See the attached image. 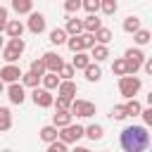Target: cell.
<instances>
[{"mask_svg": "<svg viewBox=\"0 0 152 152\" xmlns=\"http://www.w3.org/2000/svg\"><path fill=\"white\" fill-rule=\"evenodd\" d=\"M138 116H142L145 126H150V124H152V107H147V109H140V114H138Z\"/></svg>", "mask_w": 152, "mask_h": 152, "instance_id": "cell-41", "label": "cell"}, {"mask_svg": "<svg viewBox=\"0 0 152 152\" xmlns=\"http://www.w3.org/2000/svg\"><path fill=\"white\" fill-rule=\"evenodd\" d=\"M112 71H114L116 76H124V74H126V59H124V57H121V59H114Z\"/></svg>", "mask_w": 152, "mask_h": 152, "instance_id": "cell-38", "label": "cell"}, {"mask_svg": "<svg viewBox=\"0 0 152 152\" xmlns=\"http://www.w3.org/2000/svg\"><path fill=\"white\" fill-rule=\"evenodd\" d=\"M69 112H71V116L88 119V116H93V114L97 112V107H95L93 102H88V100H71V104H69Z\"/></svg>", "mask_w": 152, "mask_h": 152, "instance_id": "cell-6", "label": "cell"}, {"mask_svg": "<svg viewBox=\"0 0 152 152\" xmlns=\"http://www.w3.org/2000/svg\"><path fill=\"white\" fill-rule=\"evenodd\" d=\"M7 97H10V102L12 104H21L24 100H26V90H24V86L21 83H10V88H7Z\"/></svg>", "mask_w": 152, "mask_h": 152, "instance_id": "cell-9", "label": "cell"}, {"mask_svg": "<svg viewBox=\"0 0 152 152\" xmlns=\"http://www.w3.org/2000/svg\"><path fill=\"white\" fill-rule=\"evenodd\" d=\"M93 36H95V43H104V45L114 38V36H112V31H109V28H104V26H100L97 31H93Z\"/></svg>", "mask_w": 152, "mask_h": 152, "instance_id": "cell-27", "label": "cell"}, {"mask_svg": "<svg viewBox=\"0 0 152 152\" xmlns=\"http://www.w3.org/2000/svg\"><path fill=\"white\" fill-rule=\"evenodd\" d=\"M81 10V0H64V12L66 14H74Z\"/></svg>", "mask_w": 152, "mask_h": 152, "instance_id": "cell-39", "label": "cell"}, {"mask_svg": "<svg viewBox=\"0 0 152 152\" xmlns=\"http://www.w3.org/2000/svg\"><path fill=\"white\" fill-rule=\"evenodd\" d=\"M26 50V43H24V38L21 36H17V38H10V43L7 45H2V59L5 62H17L19 57H21V52Z\"/></svg>", "mask_w": 152, "mask_h": 152, "instance_id": "cell-3", "label": "cell"}, {"mask_svg": "<svg viewBox=\"0 0 152 152\" xmlns=\"http://www.w3.org/2000/svg\"><path fill=\"white\" fill-rule=\"evenodd\" d=\"M142 69H145V74H152V59H142V64H140Z\"/></svg>", "mask_w": 152, "mask_h": 152, "instance_id": "cell-44", "label": "cell"}, {"mask_svg": "<svg viewBox=\"0 0 152 152\" xmlns=\"http://www.w3.org/2000/svg\"><path fill=\"white\" fill-rule=\"evenodd\" d=\"M124 59H126V74H138V69H140V64L145 59V52L140 48H128Z\"/></svg>", "mask_w": 152, "mask_h": 152, "instance_id": "cell-4", "label": "cell"}, {"mask_svg": "<svg viewBox=\"0 0 152 152\" xmlns=\"http://www.w3.org/2000/svg\"><path fill=\"white\" fill-rule=\"evenodd\" d=\"M57 131H59V128H57L55 124H50V126H43V128H40V140H43V142H50V140H55V138H57Z\"/></svg>", "mask_w": 152, "mask_h": 152, "instance_id": "cell-25", "label": "cell"}, {"mask_svg": "<svg viewBox=\"0 0 152 152\" xmlns=\"http://www.w3.org/2000/svg\"><path fill=\"white\" fill-rule=\"evenodd\" d=\"M28 71H33V74L43 76V74L48 71V69H45V62H43V57H40V59H33V62H31V69H28Z\"/></svg>", "mask_w": 152, "mask_h": 152, "instance_id": "cell-35", "label": "cell"}, {"mask_svg": "<svg viewBox=\"0 0 152 152\" xmlns=\"http://www.w3.org/2000/svg\"><path fill=\"white\" fill-rule=\"evenodd\" d=\"M90 50H93V52H90V57H95V62H104V59L109 57V50H107V45H104V43H95Z\"/></svg>", "mask_w": 152, "mask_h": 152, "instance_id": "cell-17", "label": "cell"}, {"mask_svg": "<svg viewBox=\"0 0 152 152\" xmlns=\"http://www.w3.org/2000/svg\"><path fill=\"white\" fill-rule=\"evenodd\" d=\"M83 74H86V81H90V83H97L100 81V76H102V69L97 66V64H88L86 69H83Z\"/></svg>", "mask_w": 152, "mask_h": 152, "instance_id": "cell-19", "label": "cell"}, {"mask_svg": "<svg viewBox=\"0 0 152 152\" xmlns=\"http://www.w3.org/2000/svg\"><path fill=\"white\" fill-rule=\"evenodd\" d=\"M81 7L88 12V14H95L100 10V0H81Z\"/></svg>", "mask_w": 152, "mask_h": 152, "instance_id": "cell-34", "label": "cell"}, {"mask_svg": "<svg viewBox=\"0 0 152 152\" xmlns=\"http://www.w3.org/2000/svg\"><path fill=\"white\" fill-rule=\"evenodd\" d=\"M5 31H7V36H10V38H17V36H21V33H24V24H21L19 19H12V21H7Z\"/></svg>", "mask_w": 152, "mask_h": 152, "instance_id": "cell-21", "label": "cell"}, {"mask_svg": "<svg viewBox=\"0 0 152 152\" xmlns=\"http://www.w3.org/2000/svg\"><path fill=\"white\" fill-rule=\"evenodd\" d=\"M43 62H45V69H48V71H57V69L62 66V57H59L57 52H45V55H43Z\"/></svg>", "mask_w": 152, "mask_h": 152, "instance_id": "cell-13", "label": "cell"}, {"mask_svg": "<svg viewBox=\"0 0 152 152\" xmlns=\"http://www.w3.org/2000/svg\"><path fill=\"white\" fill-rule=\"evenodd\" d=\"M28 31L31 33H43L45 31V17L40 12H28Z\"/></svg>", "mask_w": 152, "mask_h": 152, "instance_id": "cell-11", "label": "cell"}, {"mask_svg": "<svg viewBox=\"0 0 152 152\" xmlns=\"http://www.w3.org/2000/svg\"><path fill=\"white\" fill-rule=\"evenodd\" d=\"M52 104H57V109H69L71 100H69V97H62V95H57V100H55Z\"/></svg>", "mask_w": 152, "mask_h": 152, "instance_id": "cell-40", "label": "cell"}, {"mask_svg": "<svg viewBox=\"0 0 152 152\" xmlns=\"http://www.w3.org/2000/svg\"><path fill=\"white\" fill-rule=\"evenodd\" d=\"M66 45L71 52H78V50H86V33H76V36H69L66 38Z\"/></svg>", "mask_w": 152, "mask_h": 152, "instance_id": "cell-12", "label": "cell"}, {"mask_svg": "<svg viewBox=\"0 0 152 152\" xmlns=\"http://www.w3.org/2000/svg\"><path fill=\"white\" fill-rule=\"evenodd\" d=\"M0 50H2V38H0Z\"/></svg>", "mask_w": 152, "mask_h": 152, "instance_id": "cell-46", "label": "cell"}, {"mask_svg": "<svg viewBox=\"0 0 152 152\" xmlns=\"http://www.w3.org/2000/svg\"><path fill=\"white\" fill-rule=\"evenodd\" d=\"M124 107H126V116H138L140 109H142V104H140L135 97H128V102H126Z\"/></svg>", "mask_w": 152, "mask_h": 152, "instance_id": "cell-28", "label": "cell"}, {"mask_svg": "<svg viewBox=\"0 0 152 152\" xmlns=\"http://www.w3.org/2000/svg\"><path fill=\"white\" fill-rule=\"evenodd\" d=\"M71 112L69 109H57L55 114H52V124L57 126V128H62V126H66V124H71Z\"/></svg>", "mask_w": 152, "mask_h": 152, "instance_id": "cell-14", "label": "cell"}, {"mask_svg": "<svg viewBox=\"0 0 152 152\" xmlns=\"http://www.w3.org/2000/svg\"><path fill=\"white\" fill-rule=\"evenodd\" d=\"M83 33H86V50H90V48L95 45V36H93V33H88V31H83Z\"/></svg>", "mask_w": 152, "mask_h": 152, "instance_id": "cell-43", "label": "cell"}, {"mask_svg": "<svg viewBox=\"0 0 152 152\" xmlns=\"http://www.w3.org/2000/svg\"><path fill=\"white\" fill-rule=\"evenodd\" d=\"M100 26H102V19L97 17V12H95V14H88V17L83 19V31H88V33L97 31Z\"/></svg>", "mask_w": 152, "mask_h": 152, "instance_id": "cell-16", "label": "cell"}, {"mask_svg": "<svg viewBox=\"0 0 152 152\" xmlns=\"http://www.w3.org/2000/svg\"><path fill=\"white\" fill-rule=\"evenodd\" d=\"M74 71H76V69H74L71 64H64V62H62V66L57 69V76H59V78H71Z\"/></svg>", "mask_w": 152, "mask_h": 152, "instance_id": "cell-36", "label": "cell"}, {"mask_svg": "<svg viewBox=\"0 0 152 152\" xmlns=\"http://www.w3.org/2000/svg\"><path fill=\"white\" fill-rule=\"evenodd\" d=\"M64 31H66V36H76V33H81V31H83V19H78V17H69Z\"/></svg>", "mask_w": 152, "mask_h": 152, "instance_id": "cell-15", "label": "cell"}, {"mask_svg": "<svg viewBox=\"0 0 152 152\" xmlns=\"http://www.w3.org/2000/svg\"><path fill=\"white\" fill-rule=\"evenodd\" d=\"M102 133H104V131H102V126H97V124H90L88 128H83V135H88L93 142H95V140H100V138H102Z\"/></svg>", "mask_w": 152, "mask_h": 152, "instance_id": "cell-29", "label": "cell"}, {"mask_svg": "<svg viewBox=\"0 0 152 152\" xmlns=\"http://www.w3.org/2000/svg\"><path fill=\"white\" fill-rule=\"evenodd\" d=\"M138 28H140V17L128 14V17L124 19V31H126V33H135Z\"/></svg>", "mask_w": 152, "mask_h": 152, "instance_id": "cell-23", "label": "cell"}, {"mask_svg": "<svg viewBox=\"0 0 152 152\" xmlns=\"http://www.w3.org/2000/svg\"><path fill=\"white\" fill-rule=\"evenodd\" d=\"M31 100H33V104L36 107H43V109H48V107H52V102H55V95L48 90V88H33V93H31Z\"/></svg>", "mask_w": 152, "mask_h": 152, "instance_id": "cell-7", "label": "cell"}, {"mask_svg": "<svg viewBox=\"0 0 152 152\" xmlns=\"http://www.w3.org/2000/svg\"><path fill=\"white\" fill-rule=\"evenodd\" d=\"M100 10H102L107 17H112V14L119 10V2H116V0H100Z\"/></svg>", "mask_w": 152, "mask_h": 152, "instance_id": "cell-31", "label": "cell"}, {"mask_svg": "<svg viewBox=\"0 0 152 152\" xmlns=\"http://www.w3.org/2000/svg\"><path fill=\"white\" fill-rule=\"evenodd\" d=\"M2 90H5V81L0 78V93H2Z\"/></svg>", "mask_w": 152, "mask_h": 152, "instance_id": "cell-45", "label": "cell"}, {"mask_svg": "<svg viewBox=\"0 0 152 152\" xmlns=\"http://www.w3.org/2000/svg\"><path fill=\"white\" fill-rule=\"evenodd\" d=\"M50 43L52 45H64L66 43V31L64 28H52L50 31Z\"/></svg>", "mask_w": 152, "mask_h": 152, "instance_id": "cell-26", "label": "cell"}, {"mask_svg": "<svg viewBox=\"0 0 152 152\" xmlns=\"http://www.w3.org/2000/svg\"><path fill=\"white\" fill-rule=\"evenodd\" d=\"M88 64H90V55H86V50L74 52V62H71V66H74V69H86Z\"/></svg>", "mask_w": 152, "mask_h": 152, "instance_id": "cell-18", "label": "cell"}, {"mask_svg": "<svg viewBox=\"0 0 152 152\" xmlns=\"http://www.w3.org/2000/svg\"><path fill=\"white\" fill-rule=\"evenodd\" d=\"M57 138L64 140L66 145L78 142V140L83 138V126H78V124H66V126H62V128L57 131Z\"/></svg>", "mask_w": 152, "mask_h": 152, "instance_id": "cell-5", "label": "cell"}, {"mask_svg": "<svg viewBox=\"0 0 152 152\" xmlns=\"http://www.w3.org/2000/svg\"><path fill=\"white\" fill-rule=\"evenodd\" d=\"M119 142L126 152H142L150 147V133L147 126H126L119 135Z\"/></svg>", "mask_w": 152, "mask_h": 152, "instance_id": "cell-1", "label": "cell"}, {"mask_svg": "<svg viewBox=\"0 0 152 152\" xmlns=\"http://www.w3.org/2000/svg\"><path fill=\"white\" fill-rule=\"evenodd\" d=\"M0 78H2L5 83H14V81L21 78V69H19L14 62H7V64L0 69Z\"/></svg>", "mask_w": 152, "mask_h": 152, "instance_id": "cell-8", "label": "cell"}, {"mask_svg": "<svg viewBox=\"0 0 152 152\" xmlns=\"http://www.w3.org/2000/svg\"><path fill=\"white\" fill-rule=\"evenodd\" d=\"M48 150H50V152H66V142L59 140V138H55V140L48 142Z\"/></svg>", "mask_w": 152, "mask_h": 152, "instance_id": "cell-33", "label": "cell"}, {"mask_svg": "<svg viewBox=\"0 0 152 152\" xmlns=\"http://www.w3.org/2000/svg\"><path fill=\"white\" fill-rule=\"evenodd\" d=\"M10 128H12V114L7 107H0V133H5Z\"/></svg>", "mask_w": 152, "mask_h": 152, "instance_id": "cell-24", "label": "cell"}, {"mask_svg": "<svg viewBox=\"0 0 152 152\" xmlns=\"http://www.w3.org/2000/svg\"><path fill=\"white\" fill-rule=\"evenodd\" d=\"M5 26H7V10L0 7V31H5Z\"/></svg>", "mask_w": 152, "mask_h": 152, "instance_id": "cell-42", "label": "cell"}, {"mask_svg": "<svg viewBox=\"0 0 152 152\" xmlns=\"http://www.w3.org/2000/svg\"><path fill=\"white\" fill-rule=\"evenodd\" d=\"M150 38H152V36H150V31H147V28H138V31L133 33V40H135L138 45H147V43H150Z\"/></svg>", "mask_w": 152, "mask_h": 152, "instance_id": "cell-32", "label": "cell"}, {"mask_svg": "<svg viewBox=\"0 0 152 152\" xmlns=\"http://www.w3.org/2000/svg\"><path fill=\"white\" fill-rule=\"evenodd\" d=\"M112 119L114 121H124L126 119V107L124 104H114L112 107Z\"/></svg>", "mask_w": 152, "mask_h": 152, "instance_id": "cell-37", "label": "cell"}, {"mask_svg": "<svg viewBox=\"0 0 152 152\" xmlns=\"http://www.w3.org/2000/svg\"><path fill=\"white\" fill-rule=\"evenodd\" d=\"M76 83L71 81V78H59V83H57V95H62V97H69V100H74V95H76Z\"/></svg>", "mask_w": 152, "mask_h": 152, "instance_id": "cell-10", "label": "cell"}, {"mask_svg": "<svg viewBox=\"0 0 152 152\" xmlns=\"http://www.w3.org/2000/svg\"><path fill=\"white\" fill-rule=\"evenodd\" d=\"M140 88H142V81L135 76V74H124V76H119V93L128 100V97H135L138 93H140Z\"/></svg>", "mask_w": 152, "mask_h": 152, "instance_id": "cell-2", "label": "cell"}, {"mask_svg": "<svg viewBox=\"0 0 152 152\" xmlns=\"http://www.w3.org/2000/svg\"><path fill=\"white\" fill-rule=\"evenodd\" d=\"M40 81H43V88L55 90V88H57V83H59V76H57V71H45V74L40 76Z\"/></svg>", "mask_w": 152, "mask_h": 152, "instance_id": "cell-20", "label": "cell"}, {"mask_svg": "<svg viewBox=\"0 0 152 152\" xmlns=\"http://www.w3.org/2000/svg\"><path fill=\"white\" fill-rule=\"evenodd\" d=\"M21 81H24V88H36L40 83V76L33 74V71H28V74H21Z\"/></svg>", "mask_w": 152, "mask_h": 152, "instance_id": "cell-30", "label": "cell"}, {"mask_svg": "<svg viewBox=\"0 0 152 152\" xmlns=\"http://www.w3.org/2000/svg\"><path fill=\"white\" fill-rule=\"evenodd\" d=\"M12 10L17 14H28L33 10V0H12Z\"/></svg>", "mask_w": 152, "mask_h": 152, "instance_id": "cell-22", "label": "cell"}]
</instances>
